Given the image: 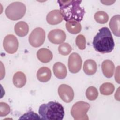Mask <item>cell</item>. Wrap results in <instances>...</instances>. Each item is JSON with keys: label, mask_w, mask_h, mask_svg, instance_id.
Returning a JSON list of instances; mask_svg holds the SVG:
<instances>
[{"label": "cell", "mask_w": 120, "mask_h": 120, "mask_svg": "<svg viewBox=\"0 0 120 120\" xmlns=\"http://www.w3.org/2000/svg\"><path fill=\"white\" fill-rule=\"evenodd\" d=\"M82 0H58L60 11L63 19L67 22H81L83 18L85 10L81 6Z\"/></svg>", "instance_id": "obj_1"}, {"label": "cell", "mask_w": 120, "mask_h": 120, "mask_svg": "<svg viewBox=\"0 0 120 120\" xmlns=\"http://www.w3.org/2000/svg\"><path fill=\"white\" fill-rule=\"evenodd\" d=\"M92 45L95 50L100 53L111 52L114 47L112 33L107 27H103L94 37Z\"/></svg>", "instance_id": "obj_2"}, {"label": "cell", "mask_w": 120, "mask_h": 120, "mask_svg": "<svg viewBox=\"0 0 120 120\" xmlns=\"http://www.w3.org/2000/svg\"><path fill=\"white\" fill-rule=\"evenodd\" d=\"M38 113L40 118L50 120H62L65 114L63 106L53 101L42 104L39 106Z\"/></svg>", "instance_id": "obj_3"}, {"label": "cell", "mask_w": 120, "mask_h": 120, "mask_svg": "<svg viewBox=\"0 0 120 120\" xmlns=\"http://www.w3.org/2000/svg\"><path fill=\"white\" fill-rule=\"evenodd\" d=\"M26 11V6L23 3L15 1L10 3L7 7L5 10V14L9 19L16 21L22 18Z\"/></svg>", "instance_id": "obj_4"}, {"label": "cell", "mask_w": 120, "mask_h": 120, "mask_svg": "<svg viewBox=\"0 0 120 120\" xmlns=\"http://www.w3.org/2000/svg\"><path fill=\"white\" fill-rule=\"evenodd\" d=\"M90 108L89 103L84 101L76 102L71 109V114L75 120H88L87 112Z\"/></svg>", "instance_id": "obj_5"}, {"label": "cell", "mask_w": 120, "mask_h": 120, "mask_svg": "<svg viewBox=\"0 0 120 120\" xmlns=\"http://www.w3.org/2000/svg\"><path fill=\"white\" fill-rule=\"evenodd\" d=\"M45 38V30L41 28H36L32 31L29 35V43L34 47H39L44 43Z\"/></svg>", "instance_id": "obj_6"}, {"label": "cell", "mask_w": 120, "mask_h": 120, "mask_svg": "<svg viewBox=\"0 0 120 120\" xmlns=\"http://www.w3.org/2000/svg\"><path fill=\"white\" fill-rule=\"evenodd\" d=\"M3 45L5 50L9 54L15 53L18 47V41L17 38L13 35H7L3 40Z\"/></svg>", "instance_id": "obj_7"}, {"label": "cell", "mask_w": 120, "mask_h": 120, "mask_svg": "<svg viewBox=\"0 0 120 120\" xmlns=\"http://www.w3.org/2000/svg\"><path fill=\"white\" fill-rule=\"evenodd\" d=\"M82 60L81 56L77 53L73 52L70 55L68 60V67L72 73H77L81 69Z\"/></svg>", "instance_id": "obj_8"}, {"label": "cell", "mask_w": 120, "mask_h": 120, "mask_svg": "<svg viewBox=\"0 0 120 120\" xmlns=\"http://www.w3.org/2000/svg\"><path fill=\"white\" fill-rule=\"evenodd\" d=\"M58 92L60 98L66 103H70L74 98L73 90L67 84H62L60 85L58 88Z\"/></svg>", "instance_id": "obj_9"}, {"label": "cell", "mask_w": 120, "mask_h": 120, "mask_svg": "<svg viewBox=\"0 0 120 120\" xmlns=\"http://www.w3.org/2000/svg\"><path fill=\"white\" fill-rule=\"evenodd\" d=\"M49 40L54 44L62 43L66 38L65 32L61 29H54L50 31L48 34Z\"/></svg>", "instance_id": "obj_10"}, {"label": "cell", "mask_w": 120, "mask_h": 120, "mask_svg": "<svg viewBox=\"0 0 120 120\" xmlns=\"http://www.w3.org/2000/svg\"><path fill=\"white\" fill-rule=\"evenodd\" d=\"M46 21L51 25H56L60 23L63 20L59 10L54 9L50 11L46 16Z\"/></svg>", "instance_id": "obj_11"}, {"label": "cell", "mask_w": 120, "mask_h": 120, "mask_svg": "<svg viewBox=\"0 0 120 120\" xmlns=\"http://www.w3.org/2000/svg\"><path fill=\"white\" fill-rule=\"evenodd\" d=\"M102 70L104 75L107 78H111L112 76L115 66L114 63L110 60H104L101 65Z\"/></svg>", "instance_id": "obj_12"}, {"label": "cell", "mask_w": 120, "mask_h": 120, "mask_svg": "<svg viewBox=\"0 0 120 120\" xmlns=\"http://www.w3.org/2000/svg\"><path fill=\"white\" fill-rule=\"evenodd\" d=\"M53 71L55 76L60 79L65 78L67 75V68L61 62H57L53 66Z\"/></svg>", "instance_id": "obj_13"}, {"label": "cell", "mask_w": 120, "mask_h": 120, "mask_svg": "<svg viewBox=\"0 0 120 120\" xmlns=\"http://www.w3.org/2000/svg\"><path fill=\"white\" fill-rule=\"evenodd\" d=\"M37 56L41 62L43 63H48L52 59L53 55L52 52L49 49L42 48L38 51Z\"/></svg>", "instance_id": "obj_14"}, {"label": "cell", "mask_w": 120, "mask_h": 120, "mask_svg": "<svg viewBox=\"0 0 120 120\" xmlns=\"http://www.w3.org/2000/svg\"><path fill=\"white\" fill-rule=\"evenodd\" d=\"M52 72L51 70L47 67H43L40 68L37 73V77L41 82H48L51 78Z\"/></svg>", "instance_id": "obj_15"}, {"label": "cell", "mask_w": 120, "mask_h": 120, "mask_svg": "<svg viewBox=\"0 0 120 120\" xmlns=\"http://www.w3.org/2000/svg\"><path fill=\"white\" fill-rule=\"evenodd\" d=\"M15 34L21 37H24L29 32V26L28 24L24 21H20L17 22L14 27Z\"/></svg>", "instance_id": "obj_16"}, {"label": "cell", "mask_w": 120, "mask_h": 120, "mask_svg": "<svg viewBox=\"0 0 120 120\" xmlns=\"http://www.w3.org/2000/svg\"><path fill=\"white\" fill-rule=\"evenodd\" d=\"M83 69L86 75H93L97 71V63L94 60L88 59L84 62Z\"/></svg>", "instance_id": "obj_17"}, {"label": "cell", "mask_w": 120, "mask_h": 120, "mask_svg": "<svg viewBox=\"0 0 120 120\" xmlns=\"http://www.w3.org/2000/svg\"><path fill=\"white\" fill-rule=\"evenodd\" d=\"M120 15H117L111 18L109 24L112 33L117 37H120Z\"/></svg>", "instance_id": "obj_18"}, {"label": "cell", "mask_w": 120, "mask_h": 120, "mask_svg": "<svg viewBox=\"0 0 120 120\" xmlns=\"http://www.w3.org/2000/svg\"><path fill=\"white\" fill-rule=\"evenodd\" d=\"M13 82L17 88L23 87L26 82V77L25 74L21 71L16 72L13 77Z\"/></svg>", "instance_id": "obj_19"}, {"label": "cell", "mask_w": 120, "mask_h": 120, "mask_svg": "<svg viewBox=\"0 0 120 120\" xmlns=\"http://www.w3.org/2000/svg\"><path fill=\"white\" fill-rule=\"evenodd\" d=\"M66 27L68 31L72 34L79 33L82 29L81 23L76 21L67 22L66 23Z\"/></svg>", "instance_id": "obj_20"}, {"label": "cell", "mask_w": 120, "mask_h": 120, "mask_svg": "<svg viewBox=\"0 0 120 120\" xmlns=\"http://www.w3.org/2000/svg\"><path fill=\"white\" fill-rule=\"evenodd\" d=\"M114 85L110 82H105L102 84L100 87V93L104 95H111L114 90Z\"/></svg>", "instance_id": "obj_21"}, {"label": "cell", "mask_w": 120, "mask_h": 120, "mask_svg": "<svg viewBox=\"0 0 120 120\" xmlns=\"http://www.w3.org/2000/svg\"><path fill=\"white\" fill-rule=\"evenodd\" d=\"M94 19L98 23L104 24L108 22L109 16L105 12L103 11H99L95 14Z\"/></svg>", "instance_id": "obj_22"}, {"label": "cell", "mask_w": 120, "mask_h": 120, "mask_svg": "<svg viewBox=\"0 0 120 120\" xmlns=\"http://www.w3.org/2000/svg\"><path fill=\"white\" fill-rule=\"evenodd\" d=\"M97 89L93 86L88 87L86 91V96L89 100H94L97 99L98 96Z\"/></svg>", "instance_id": "obj_23"}, {"label": "cell", "mask_w": 120, "mask_h": 120, "mask_svg": "<svg viewBox=\"0 0 120 120\" xmlns=\"http://www.w3.org/2000/svg\"><path fill=\"white\" fill-rule=\"evenodd\" d=\"M58 51L60 54L66 56L70 53L72 51V47L69 44L63 43L59 46Z\"/></svg>", "instance_id": "obj_24"}, {"label": "cell", "mask_w": 120, "mask_h": 120, "mask_svg": "<svg viewBox=\"0 0 120 120\" xmlns=\"http://www.w3.org/2000/svg\"><path fill=\"white\" fill-rule=\"evenodd\" d=\"M75 43L80 50H84L86 47V39L82 35H78L75 39Z\"/></svg>", "instance_id": "obj_25"}, {"label": "cell", "mask_w": 120, "mask_h": 120, "mask_svg": "<svg viewBox=\"0 0 120 120\" xmlns=\"http://www.w3.org/2000/svg\"><path fill=\"white\" fill-rule=\"evenodd\" d=\"M10 112L9 106L6 103H0V116L4 117L7 115Z\"/></svg>", "instance_id": "obj_26"}, {"label": "cell", "mask_w": 120, "mask_h": 120, "mask_svg": "<svg viewBox=\"0 0 120 120\" xmlns=\"http://www.w3.org/2000/svg\"><path fill=\"white\" fill-rule=\"evenodd\" d=\"M119 68L120 66H118L117 69H116L115 74V81H117V82L118 83H120L119 82Z\"/></svg>", "instance_id": "obj_27"}, {"label": "cell", "mask_w": 120, "mask_h": 120, "mask_svg": "<svg viewBox=\"0 0 120 120\" xmlns=\"http://www.w3.org/2000/svg\"><path fill=\"white\" fill-rule=\"evenodd\" d=\"M115 1H109V0H107V1H103V0H101V2L103 3V4L104 5H112V4H113L114 2H115Z\"/></svg>", "instance_id": "obj_28"}]
</instances>
